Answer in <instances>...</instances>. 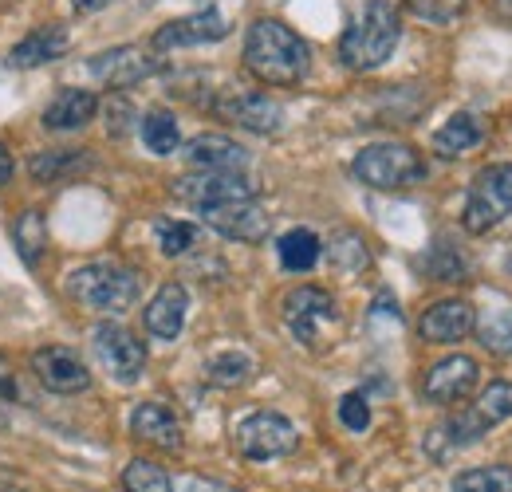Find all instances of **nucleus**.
Returning <instances> with one entry per match:
<instances>
[{
    "instance_id": "ddd939ff",
    "label": "nucleus",
    "mask_w": 512,
    "mask_h": 492,
    "mask_svg": "<svg viewBox=\"0 0 512 492\" xmlns=\"http://www.w3.org/2000/svg\"><path fill=\"white\" fill-rule=\"evenodd\" d=\"M481 382V367L469 355H449L438 359L434 367L422 374V398L434 406H457L465 402Z\"/></svg>"
},
{
    "instance_id": "c756f323",
    "label": "nucleus",
    "mask_w": 512,
    "mask_h": 492,
    "mask_svg": "<svg viewBox=\"0 0 512 492\" xmlns=\"http://www.w3.org/2000/svg\"><path fill=\"white\" fill-rule=\"evenodd\" d=\"M422 272H426L430 280L457 284V280H469V260L449 245V241H438V245H430V252L422 256Z\"/></svg>"
},
{
    "instance_id": "c85d7f7f",
    "label": "nucleus",
    "mask_w": 512,
    "mask_h": 492,
    "mask_svg": "<svg viewBox=\"0 0 512 492\" xmlns=\"http://www.w3.org/2000/svg\"><path fill=\"white\" fill-rule=\"evenodd\" d=\"M449 492H512V465H477L461 469Z\"/></svg>"
},
{
    "instance_id": "4468645a",
    "label": "nucleus",
    "mask_w": 512,
    "mask_h": 492,
    "mask_svg": "<svg viewBox=\"0 0 512 492\" xmlns=\"http://www.w3.org/2000/svg\"><path fill=\"white\" fill-rule=\"evenodd\" d=\"M166 63L158 52H146V48H111V52H99L95 60H87V71L99 79V83H107V87H115V91H123V87H134V83H146L150 75H158Z\"/></svg>"
},
{
    "instance_id": "423d86ee",
    "label": "nucleus",
    "mask_w": 512,
    "mask_h": 492,
    "mask_svg": "<svg viewBox=\"0 0 512 492\" xmlns=\"http://www.w3.org/2000/svg\"><path fill=\"white\" fill-rule=\"evenodd\" d=\"M280 315H284V327L292 331V339L300 347H312V351H320L327 343V331L339 327V304L320 284L292 288L284 296V304H280Z\"/></svg>"
},
{
    "instance_id": "f704fd0d",
    "label": "nucleus",
    "mask_w": 512,
    "mask_h": 492,
    "mask_svg": "<svg viewBox=\"0 0 512 492\" xmlns=\"http://www.w3.org/2000/svg\"><path fill=\"white\" fill-rule=\"evenodd\" d=\"M123 489L127 492H174V481L162 465L154 461H130L123 469Z\"/></svg>"
},
{
    "instance_id": "2eb2a0df",
    "label": "nucleus",
    "mask_w": 512,
    "mask_h": 492,
    "mask_svg": "<svg viewBox=\"0 0 512 492\" xmlns=\"http://www.w3.org/2000/svg\"><path fill=\"white\" fill-rule=\"evenodd\" d=\"M197 213H201V221L213 233H221L229 241H245V245L264 241L268 229H272V221H268V213L260 209L256 197H249V201H225V205H205Z\"/></svg>"
},
{
    "instance_id": "f257e3e1",
    "label": "nucleus",
    "mask_w": 512,
    "mask_h": 492,
    "mask_svg": "<svg viewBox=\"0 0 512 492\" xmlns=\"http://www.w3.org/2000/svg\"><path fill=\"white\" fill-rule=\"evenodd\" d=\"M245 67L268 87H300L312 75V48L284 20L260 16L245 32Z\"/></svg>"
},
{
    "instance_id": "9d476101",
    "label": "nucleus",
    "mask_w": 512,
    "mask_h": 492,
    "mask_svg": "<svg viewBox=\"0 0 512 492\" xmlns=\"http://www.w3.org/2000/svg\"><path fill=\"white\" fill-rule=\"evenodd\" d=\"M91 351H95L99 367L123 386L138 382L146 370V343L134 331H127L123 323H99L91 331Z\"/></svg>"
},
{
    "instance_id": "473e14b6",
    "label": "nucleus",
    "mask_w": 512,
    "mask_h": 492,
    "mask_svg": "<svg viewBox=\"0 0 512 492\" xmlns=\"http://www.w3.org/2000/svg\"><path fill=\"white\" fill-rule=\"evenodd\" d=\"M402 4H406V12H410L414 20L434 24V28L457 24V20L465 16V8H469V0H402Z\"/></svg>"
},
{
    "instance_id": "20e7f679",
    "label": "nucleus",
    "mask_w": 512,
    "mask_h": 492,
    "mask_svg": "<svg viewBox=\"0 0 512 492\" xmlns=\"http://www.w3.org/2000/svg\"><path fill=\"white\" fill-rule=\"evenodd\" d=\"M67 296L87 311H99V315H123L138 304V292H142V280L138 272L127 264H115V260H95V264H79L71 276H67Z\"/></svg>"
},
{
    "instance_id": "f8f14e48",
    "label": "nucleus",
    "mask_w": 512,
    "mask_h": 492,
    "mask_svg": "<svg viewBox=\"0 0 512 492\" xmlns=\"http://www.w3.org/2000/svg\"><path fill=\"white\" fill-rule=\"evenodd\" d=\"M229 20L221 8H201L190 16H178L170 24H162L154 36H150V52L166 56V52H182V48H197V44H217L229 36Z\"/></svg>"
},
{
    "instance_id": "6ab92c4d",
    "label": "nucleus",
    "mask_w": 512,
    "mask_h": 492,
    "mask_svg": "<svg viewBox=\"0 0 512 492\" xmlns=\"http://www.w3.org/2000/svg\"><path fill=\"white\" fill-rule=\"evenodd\" d=\"M130 433L154 449H182V422L162 402H142L130 414Z\"/></svg>"
},
{
    "instance_id": "cd10ccee",
    "label": "nucleus",
    "mask_w": 512,
    "mask_h": 492,
    "mask_svg": "<svg viewBox=\"0 0 512 492\" xmlns=\"http://www.w3.org/2000/svg\"><path fill=\"white\" fill-rule=\"evenodd\" d=\"M91 158L87 154H79V150H48V154H36L32 162H28V174L36 178V182H64L71 178L75 170H83Z\"/></svg>"
},
{
    "instance_id": "1a4fd4ad",
    "label": "nucleus",
    "mask_w": 512,
    "mask_h": 492,
    "mask_svg": "<svg viewBox=\"0 0 512 492\" xmlns=\"http://www.w3.org/2000/svg\"><path fill=\"white\" fill-rule=\"evenodd\" d=\"M209 111L241 130H253V134H276L284 126L280 103H272L264 91H249V87H221L209 99Z\"/></svg>"
},
{
    "instance_id": "393cba45",
    "label": "nucleus",
    "mask_w": 512,
    "mask_h": 492,
    "mask_svg": "<svg viewBox=\"0 0 512 492\" xmlns=\"http://www.w3.org/2000/svg\"><path fill=\"white\" fill-rule=\"evenodd\" d=\"M12 245L20 252V260L28 268H40L44 252H48V217L40 209H24L16 229H12Z\"/></svg>"
},
{
    "instance_id": "7ed1b4c3",
    "label": "nucleus",
    "mask_w": 512,
    "mask_h": 492,
    "mask_svg": "<svg viewBox=\"0 0 512 492\" xmlns=\"http://www.w3.org/2000/svg\"><path fill=\"white\" fill-rule=\"evenodd\" d=\"M512 418V382L509 378H497L481 390V398L469 406V410H457L453 418H446L442 426H434L426 437V453L430 457H446L453 449H465L473 441H481L485 433L501 422Z\"/></svg>"
},
{
    "instance_id": "412c9836",
    "label": "nucleus",
    "mask_w": 512,
    "mask_h": 492,
    "mask_svg": "<svg viewBox=\"0 0 512 492\" xmlns=\"http://www.w3.org/2000/svg\"><path fill=\"white\" fill-rule=\"evenodd\" d=\"M186 162L193 170H249V150L225 134H197L186 146Z\"/></svg>"
},
{
    "instance_id": "6e6552de",
    "label": "nucleus",
    "mask_w": 512,
    "mask_h": 492,
    "mask_svg": "<svg viewBox=\"0 0 512 492\" xmlns=\"http://www.w3.org/2000/svg\"><path fill=\"white\" fill-rule=\"evenodd\" d=\"M233 441H237L241 457H249V461H276V457H292L300 449V430L276 410H256L237 422Z\"/></svg>"
},
{
    "instance_id": "37998d69",
    "label": "nucleus",
    "mask_w": 512,
    "mask_h": 492,
    "mask_svg": "<svg viewBox=\"0 0 512 492\" xmlns=\"http://www.w3.org/2000/svg\"><path fill=\"white\" fill-rule=\"evenodd\" d=\"M0 426H4V398H0Z\"/></svg>"
},
{
    "instance_id": "bb28decb",
    "label": "nucleus",
    "mask_w": 512,
    "mask_h": 492,
    "mask_svg": "<svg viewBox=\"0 0 512 492\" xmlns=\"http://www.w3.org/2000/svg\"><path fill=\"white\" fill-rule=\"evenodd\" d=\"M327 260H331L335 272L355 276V272H363V268L371 264V252H367V241H363L355 229H339V233L327 241Z\"/></svg>"
},
{
    "instance_id": "9b49d317",
    "label": "nucleus",
    "mask_w": 512,
    "mask_h": 492,
    "mask_svg": "<svg viewBox=\"0 0 512 492\" xmlns=\"http://www.w3.org/2000/svg\"><path fill=\"white\" fill-rule=\"evenodd\" d=\"M260 193V185L245 170H193L174 182V197L190 201L193 209L225 205V201H249Z\"/></svg>"
},
{
    "instance_id": "dca6fc26",
    "label": "nucleus",
    "mask_w": 512,
    "mask_h": 492,
    "mask_svg": "<svg viewBox=\"0 0 512 492\" xmlns=\"http://www.w3.org/2000/svg\"><path fill=\"white\" fill-rule=\"evenodd\" d=\"M32 374L52 394H83L91 386V370L71 347H40L32 355Z\"/></svg>"
},
{
    "instance_id": "a19ab883",
    "label": "nucleus",
    "mask_w": 512,
    "mask_h": 492,
    "mask_svg": "<svg viewBox=\"0 0 512 492\" xmlns=\"http://www.w3.org/2000/svg\"><path fill=\"white\" fill-rule=\"evenodd\" d=\"M493 12H497L505 24H512V0H493Z\"/></svg>"
},
{
    "instance_id": "5701e85b",
    "label": "nucleus",
    "mask_w": 512,
    "mask_h": 492,
    "mask_svg": "<svg viewBox=\"0 0 512 492\" xmlns=\"http://www.w3.org/2000/svg\"><path fill=\"white\" fill-rule=\"evenodd\" d=\"M95 111H99V99H95L91 91L71 87V91H60V95L48 103L44 126H48V130H79V126H87L95 119Z\"/></svg>"
},
{
    "instance_id": "e433bc0d",
    "label": "nucleus",
    "mask_w": 512,
    "mask_h": 492,
    "mask_svg": "<svg viewBox=\"0 0 512 492\" xmlns=\"http://www.w3.org/2000/svg\"><path fill=\"white\" fill-rule=\"evenodd\" d=\"M0 398L4 402H24V390H20V378H16V370L12 363L0 355Z\"/></svg>"
},
{
    "instance_id": "a878e982",
    "label": "nucleus",
    "mask_w": 512,
    "mask_h": 492,
    "mask_svg": "<svg viewBox=\"0 0 512 492\" xmlns=\"http://www.w3.org/2000/svg\"><path fill=\"white\" fill-rule=\"evenodd\" d=\"M473 331H477V343H481L485 351H493V355H512V304L501 300L497 308L477 315Z\"/></svg>"
},
{
    "instance_id": "7c9ffc66",
    "label": "nucleus",
    "mask_w": 512,
    "mask_h": 492,
    "mask_svg": "<svg viewBox=\"0 0 512 492\" xmlns=\"http://www.w3.org/2000/svg\"><path fill=\"white\" fill-rule=\"evenodd\" d=\"M142 142H146V150H150V154H158V158L174 154V150L182 146L178 119H174L170 111H150V115L142 119Z\"/></svg>"
},
{
    "instance_id": "aec40b11",
    "label": "nucleus",
    "mask_w": 512,
    "mask_h": 492,
    "mask_svg": "<svg viewBox=\"0 0 512 492\" xmlns=\"http://www.w3.org/2000/svg\"><path fill=\"white\" fill-rule=\"evenodd\" d=\"M67 48H71V32H67L64 24H48V28H36V32H28L12 52H8V63L12 67H44V63H56L67 56Z\"/></svg>"
},
{
    "instance_id": "39448f33",
    "label": "nucleus",
    "mask_w": 512,
    "mask_h": 492,
    "mask_svg": "<svg viewBox=\"0 0 512 492\" xmlns=\"http://www.w3.org/2000/svg\"><path fill=\"white\" fill-rule=\"evenodd\" d=\"M351 174L371 189H406L426 182V162L406 142H371L355 154Z\"/></svg>"
},
{
    "instance_id": "4be33fe9",
    "label": "nucleus",
    "mask_w": 512,
    "mask_h": 492,
    "mask_svg": "<svg viewBox=\"0 0 512 492\" xmlns=\"http://www.w3.org/2000/svg\"><path fill=\"white\" fill-rule=\"evenodd\" d=\"M481 142H485V130H481L473 111H457V115H449L446 126L434 130V150H438L442 158H465V154H473Z\"/></svg>"
},
{
    "instance_id": "58836bf2",
    "label": "nucleus",
    "mask_w": 512,
    "mask_h": 492,
    "mask_svg": "<svg viewBox=\"0 0 512 492\" xmlns=\"http://www.w3.org/2000/svg\"><path fill=\"white\" fill-rule=\"evenodd\" d=\"M12 182V154H8V146L0 142V189Z\"/></svg>"
},
{
    "instance_id": "b1692460",
    "label": "nucleus",
    "mask_w": 512,
    "mask_h": 492,
    "mask_svg": "<svg viewBox=\"0 0 512 492\" xmlns=\"http://www.w3.org/2000/svg\"><path fill=\"white\" fill-rule=\"evenodd\" d=\"M276 256H280L284 272H312L323 256V241L312 229H288L276 241Z\"/></svg>"
},
{
    "instance_id": "c9c22d12",
    "label": "nucleus",
    "mask_w": 512,
    "mask_h": 492,
    "mask_svg": "<svg viewBox=\"0 0 512 492\" xmlns=\"http://www.w3.org/2000/svg\"><path fill=\"white\" fill-rule=\"evenodd\" d=\"M339 422H343V430H351V433L367 430V426H371V406H367V394H359V390L343 394V398H339Z\"/></svg>"
},
{
    "instance_id": "72a5a7b5",
    "label": "nucleus",
    "mask_w": 512,
    "mask_h": 492,
    "mask_svg": "<svg viewBox=\"0 0 512 492\" xmlns=\"http://www.w3.org/2000/svg\"><path fill=\"white\" fill-rule=\"evenodd\" d=\"M154 233H158L162 256H186V252L197 245V237H201V229H197L193 221H170V217L154 221Z\"/></svg>"
},
{
    "instance_id": "79ce46f5",
    "label": "nucleus",
    "mask_w": 512,
    "mask_h": 492,
    "mask_svg": "<svg viewBox=\"0 0 512 492\" xmlns=\"http://www.w3.org/2000/svg\"><path fill=\"white\" fill-rule=\"evenodd\" d=\"M0 492H24V489H16V485H0Z\"/></svg>"
},
{
    "instance_id": "ea45409f",
    "label": "nucleus",
    "mask_w": 512,
    "mask_h": 492,
    "mask_svg": "<svg viewBox=\"0 0 512 492\" xmlns=\"http://www.w3.org/2000/svg\"><path fill=\"white\" fill-rule=\"evenodd\" d=\"M71 4H75V12L87 16V12H103V8H111L115 0H71Z\"/></svg>"
},
{
    "instance_id": "f03ea898",
    "label": "nucleus",
    "mask_w": 512,
    "mask_h": 492,
    "mask_svg": "<svg viewBox=\"0 0 512 492\" xmlns=\"http://www.w3.org/2000/svg\"><path fill=\"white\" fill-rule=\"evenodd\" d=\"M402 40V16L390 0H367L339 36V63L347 71H375L383 67Z\"/></svg>"
},
{
    "instance_id": "a211bd4d",
    "label": "nucleus",
    "mask_w": 512,
    "mask_h": 492,
    "mask_svg": "<svg viewBox=\"0 0 512 492\" xmlns=\"http://www.w3.org/2000/svg\"><path fill=\"white\" fill-rule=\"evenodd\" d=\"M186 315H190V292L182 288V284H162L158 292H154V300L146 304V331L154 335V339H178L182 335V327H186Z\"/></svg>"
},
{
    "instance_id": "4c0bfd02",
    "label": "nucleus",
    "mask_w": 512,
    "mask_h": 492,
    "mask_svg": "<svg viewBox=\"0 0 512 492\" xmlns=\"http://www.w3.org/2000/svg\"><path fill=\"white\" fill-rule=\"evenodd\" d=\"M182 492H241L225 481H213V477H186L182 481Z\"/></svg>"
},
{
    "instance_id": "2f4dec72",
    "label": "nucleus",
    "mask_w": 512,
    "mask_h": 492,
    "mask_svg": "<svg viewBox=\"0 0 512 492\" xmlns=\"http://www.w3.org/2000/svg\"><path fill=\"white\" fill-rule=\"evenodd\" d=\"M253 367L256 363L249 351H221V355H213L205 363V378L213 386H241V382L253 378Z\"/></svg>"
},
{
    "instance_id": "0eeeda50",
    "label": "nucleus",
    "mask_w": 512,
    "mask_h": 492,
    "mask_svg": "<svg viewBox=\"0 0 512 492\" xmlns=\"http://www.w3.org/2000/svg\"><path fill=\"white\" fill-rule=\"evenodd\" d=\"M509 213H512V162H493V166H485L473 178V185H469L461 225H465V233L481 237V233L497 229Z\"/></svg>"
},
{
    "instance_id": "f3484780",
    "label": "nucleus",
    "mask_w": 512,
    "mask_h": 492,
    "mask_svg": "<svg viewBox=\"0 0 512 492\" xmlns=\"http://www.w3.org/2000/svg\"><path fill=\"white\" fill-rule=\"evenodd\" d=\"M473 323H477V308L469 300H438L422 311L418 335L426 343H461L473 335Z\"/></svg>"
}]
</instances>
